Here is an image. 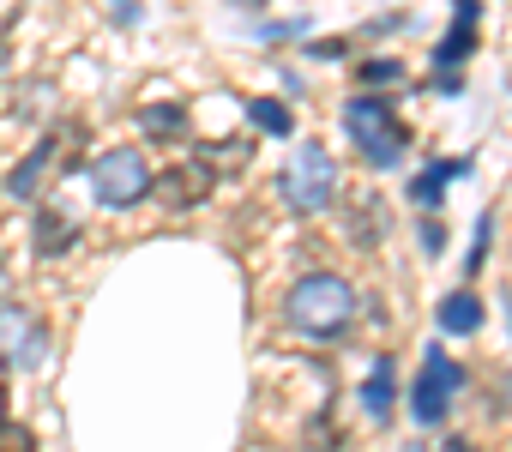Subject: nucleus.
Here are the masks:
<instances>
[{"instance_id":"nucleus-20","label":"nucleus","mask_w":512,"mask_h":452,"mask_svg":"<svg viewBox=\"0 0 512 452\" xmlns=\"http://www.w3.org/2000/svg\"><path fill=\"white\" fill-rule=\"evenodd\" d=\"M458 452H464V446H458Z\"/></svg>"},{"instance_id":"nucleus-19","label":"nucleus","mask_w":512,"mask_h":452,"mask_svg":"<svg viewBox=\"0 0 512 452\" xmlns=\"http://www.w3.org/2000/svg\"><path fill=\"white\" fill-rule=\"evenodd\" d=\"M0 55H7V49H0Z\"/></svg>"},{"instance_id":"nucleus-12","label":"nucleus","mask_w":512,"mask_h":452,"mask_svg":"<svg viewBox=\"0 0 512 452\" xmlns=\"http://www.w3.org/2000/svg\"><path fill=\"white\" fill-rule=\"evenodd\" d=\"M452 175H458V163H434V169H422V175L410 181V199H416V205H440V187H446Z\"/></svg>"},{"instance_id":"nucleus-9","label":"nucleus","mask_w":512,"mask_h":452,"mask_svg":"<svg viewBox=\"0 0 512 452\" xmlns=\"http://www.w3.org/2000/svg\"><path fill=\"white\" fill-rule=\"evenodd\" d=\"M55 151H61V145H55V139H43V145H37V151L7 175V199H37V193H43V181H49V169H55Z\"/></svg>"},{"instance_id":"nucleus-11","label":"nucleus","mask_w":512,"mask_h":452,"mask_svg":"<svg viewBox=\"0 0 512 452\" xmlns=\"http://www.w3.org/2000/svg\"><path fill=\"white\" fill-rule=\"evenodd\" d=\"M440 326L458 332V338L476 332V326H482V302H476V296H446V302H440Z\"/></svg>"},{"instance_id":"nucleus-17","label":"nucleus","mask_w":512,"mask_h":452,"mask_svg":"<svg viewBox=\"0 0 512 452\" xmlns=\"http://www.w3.org/2000/svg\"><path fill=\"white\" fill-rule=\"evenodd\" d=\"M404 67L398 61H362V85H398Z\"/></svg>"},{"instance_id":"nucleus-10","label":"nucleus","mask_w":512,"mask_h":452,"mask_svg":"<svg viewBox=\"0 0 512 452\" xmlns=\"http://www.w3.org/2000/svg\"><path fill=\"white\" fill-rule=\"evenodd\" d=\"M139 127H145L151 139H175V133H187V109H181V103H151V109L139 115Z\"/></svg>"},{"instance_id":"nucleus-1","label":"nucleus","mask_w":512,"mask_h":452,"mask_svg":"<svg viewBox=\"0 0 512 452\" xmlns=\"http://www.w3.org/2000/svg\"><path fill=\"white\" fill-rule=\"evenodd\" d=\"M284 314H290L296 332H308V338H332V332L350 326V314H356V290H350L344 278H332V272H308V278L290 290Z\"/></svg>"},{"instance_id":"nucleus-2","label":"nucleus","mask_w":512,"mask_h":452,"mask_svg":"<svg viewBox=\"0 0 512 452\" xmlns=\"http://www.w3.org/2000/svg\"><path fill=\"white\" fill-rule=\"evenodd\" d=\"M344 127H350V139H356V151L368 157V163H380V169H392L404 151H410V127L392 115V103H380V97H350L344 103Z\"/></svg>"},{"instance_id":"nucleus-16","label":"nucleus","mask_w":512,"mask_h":452,"mask_svg":"<svg viewBox=\"0 0 512 452\" xmlns=\"http://www.w3.org/2000/svg\"><path fill=\"white\" fill-rule=\"evenodd\" d=\"M0 452H37V434L13 416H0Z\"/></svg>"},{"instance_id":"nucleus-15","label":"nucleus","mask_w":512,"mask_h":452,"mask_svg":"<svg viewBox=\"0 0 512 452\" xmlns=\"http://www.w3.org/2000/svg\"><path fill=\"white\" fill-rule=\"evenodd\" d=\"M368 410H374V416H386V410H392V362H380V368H374V380H368Z\"/></svg>"},{"instance_id":"nucleus-4","label":"nucleus","mask_w":512,"mask_h":452,"mask_svg":"<svg viewBox=\"0 0 512 452\" xmlns=\"http://www.w3.org/2000/svg\"><path fill=\"white\" fill-rule=\"evenodd\" d=\"M284 199L296 205V211H320V205H332V193H338V169H332V157L320 151V145H302L296 157H290V169H284Z\"/></svg>"},{"instance_id":"nucleus-7","label":"nucleus","mask_w":512,"mask_h":452,"mask_svg":"<svg viewBox=\"0 0 512 452\" xmlns=\"http://www.w3.org/2000/svg\"><path fill=\"white\" fill-rule=\"evenodd\" d=\"M0 356H13L19 368H43V356H49V326L31 320L25 308H0Z\"/></svg>"},{"instance_id":"nucleus-5","label":"nucleus","mask_w":512,"mask_h":452,"mask_svg":"<svg viewBox=\"0 0 512 452\" xmlns=\"http://www.w3.org/2000/svg\"><path fill=\"white\" fill-rule=\"evenodd\" d=\"M211 181H217V175H211V163H205V157H187V163L157 169L145 193H151L157 205H169V211H193V205H205V199H211Z\"/></svg>"},{"instance_id":"nucleus-6","label":"nucleus","mask_w":512,"mask_h":452,"mask_svg":"<svg viewBox=\"0 0 512 452\" xmlns=\"http://www.w3.org/2000/svg\"><path fill=\"white\" fill-rule=\"evenodd\" d=\"M464 386V374H458V362L446 356V350H428V362H422V380H416V416L434 428V422H446V410H452V392Z\"/></svg>"},{"instance_id":"nucleus-13","label":"nucleus","mask_w":512,"mask_h":452,"mask_svg":"<svg viewBox=\"0 0 512 452\" xmlns=\"http://www.w3.org/2000/svg\"><path fill=\"white\" fill-rule=\"evenodd\" d=\"M247 115H253V127H266V133H296V115L284 103H272V97H253Z\"/></svg>"},{"instance_id":"nucleus-8","label":"nucleus","mask_w":512,"mask_h":452,"mask_svg":"<svg viewBox=\"0 0 512 452\" xmlns=\"http://www.w3.org/2000/svg\"><path fill=\"white\" fill-rule=\"evenodd\" d=\"M73 248H79V223H73L67 211L43 205V211H37V254H43V260H61V254H73Z\"/></svg>"},{"instance_id":"nucleus-3","label":"nucleus","mask_w":512,"mask_h":452,"mask_svg":"<svg viewBox=\"0 0 512 452\" xmlns=\"http://www.w3.org/2000/svg\"><path fill=\"white\" fill-rule=\"evenodd\" d=\"M91 181H97V199L103 205H115V211H127V205H139L145 199V187H151V169H145V151H103L97 163H91Z\"/></svg>"},{"instance_id":"nucleus-18","label":"nucleus","mask_w":512,"mask_h":452,"mask_svg":"<svg viewBox=\"0 0 512 452\" xmlns=\"http://www.w3.org/2000/svg\"><path fill=\"white\" fill-rule=\"evenodd\" d=\"M0 410H7V368H0Z\"/></svg>"},{"instance_id":"nucleus-14","label":"nucleus","mask_w":512,"mask_h":452,"mask_svg":"<svg viewBox=\"0 0 512 452\" xmlns=\"http://www.w3.org/2000/svg\"><path fill=\"white\" fill-rule=\"evenodd\" d=\"M470 49H476V25H464V19H452V31L440 37V61H446V67H458V61H464Z\"/></svg>"}]
</instances>
